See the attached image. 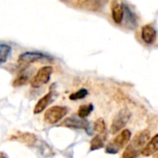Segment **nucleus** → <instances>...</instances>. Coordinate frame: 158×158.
<instances>
[{
	"label": "nucleus",
	"instance_id": "obj_1",
	"mask_svg": "<svg viewBox=\"0 0 158 158\" xmlns=\"http://www.w3.org/2000/svg\"><path fill=\"white\" fill-rule=\"evenodd\" d=\"M151 138V133L148 129H144L140 131L138 134L134 136L131 143L125 149L122 157L123 158H136L142 148L149 142Z\"/></svg>",
	"mask_w": 158,
	"mask_h": 158
},
{
	"label": "nucleus",
	"instance_id": "obj_2",
	"mask_svg": "<svg viewBox=\"0 0 158 158\" xmlns=\"http://www.w3.org/2000/svg\"><path fill=\"white\" fill-rule=\"evenodd\" d=\"M54 58L48 54L39 51H27L20 54L18 58V61L21 64H29L38 61H49L52 62Z\"/></svg>",
	"mask_w": 158,
	"mask_h": 158
},
{
	"label": "nucleus",
	"instance_id": "obj_3",
	"mask_svg": "<svg viewBox=\"0 0 158 158\" xmlns=\"http://www.w3.org/2000/svg\"><path fill=\"white\" fill-rule=\"evenodd\" d=\"M52 73H53V67L51 66H44L40 68L31 81V87L37 88L47 84L50 80Z\"/></svg>",
	"mask_w": 158,
	"mask_h": 158
},
{
	"label": "nucleus",
	"instance_id": "obj_4",
	"mask_svg": "<svg viewBox=\"0 0 158 158\" xmlns=\"http://www.w3.org/2000/svg\"><path fill=\"white\" fill-rule=\"evenodd\" d=\"M131 114L130 112L129 109H122L120 110L117 115L115 116V118L113 119L112 125H111V133L112 134H116L118 132H119L129 122V120L131 119Z\"/></svg>",
	"mask_w": 158,
	"mask_h": 158
},
{
	"label": "nucleus",
	"instance_id": "obj_5",
	"mask_svg": "<svg viewBox=\"0 0 158 158\" xmlns=\"http://www.w3.org/2000/svg\"><path fill=\"white\" fill-rule=\"evenodd\" d=\"M68 114V109L63 106H53L44 113V121L50 125H54L60 121Z\"/></svg>",
	"mask_w": 158,
	"mask_h": 158
},
{
	"label": "nucleus",
	"instance_id": "obj_6",
	"mask_svg": "<svg viewBox=\"0 0 158 158\" xmlns=\"http://www.w3.org/2000/svg\"><path fill=\"white\" fill-rule=\"evenodd\" d=\"M61 126L63 127H67V128H70V129H84L87 133L89 135H91V131H90V125L89 123L84 120V118H81V117H77V116H70L66 118L62 123Z\"/></svg>",
	"mask_w": 158,
	"mask_h": 158
},
{
	"label": "nucleus",
	"instance_id": "obj_7",
	"mask_svg": "<svg viewBox=\"0 0 158 158\" xmlns=\"http://www.w3.org/2000/svg\"><path fill=\"white\" fill-rule=\"evenodd\" d=\"M112 19L117 24H121L124 16V3L118 0H113L111 3Z\"/></svg>",
	"mask_w": 158,
	"mask_h": 158
},
{
	"label": "nucleus",
	"instance_id": "obj_8",
	"mask_svg": "<svg viewBox=\"0 0 158 158\" xmlns=\"http://www.w3.org/2000/svg\"><path fill=\"white\" fill-rule=\"evenodd\" d=\"M9 140L11 141H17L21 143H24L28 146H32L35 144L37 138L34 134L28 133V132H17L10 136Z\"/></svg>",
	"mask_w": 158,
	"mask_h": 158
},
{
	"label": "nucleus",
	"instance_id": "obj_9",
	"mask_svg": "<svg viewBox=\"0 0 158 158\" xmlns=\"http://www.w3.org/2000/svg\"><path fill=\"white\" fill-rule=\"evenodd\" d=\"M131 130L124 129L113 141H111L110 142L119 151L120 149L124 148L129 143V142L131 141Z\"/></svg>",
	"mask_w": 158,
	"mask_h": 158
},
{
	"label": "nucleus",
	"instance_id": "obj_10",
	"mask_svg": "<svg viewBox=\"0 0 158 158\" xmlns=\"http://www.w3.org/2000/svg\"><path fill=\"white\" fill-rule=\"evenodd\" d=\"M142 39L147 45H153L156 41V30L149 24L142 28Z\"/></svg>",
	"mask_w": 158,
	"mask_h": 158
},
{
	"label": "nucleus",
	"instance_id": "obj_11",
	"mask_svg": "<svg viewBox=\"0 0 158 158\" xmlns=\"http://www.w3.org/2000/svg\"><path fill=\"white\" fill-rule=\"evenodd\" d=\"M125 18V24L128 28L130 29H134L138 25L137 21V16L135 13L128 7L126 4H124V16L123 19Z\"/></svg>",
	"mask_w": 158,
	"mask_h": 158
},
{
	"label": "nucleus",
	"instance_id": "obj_12",
	"mask_svg": "<svg viewBox=\"0 0 158 158\" xmlns=\"http://www.w3.org/2000/svg\"><path fill=\"white\" fill-rule=\"evenodd\" d=\"M53 99H54V95H53L52 92H49V93L45 94V95H44L43 98H41V99L38 101V102L36 103V105H35V107H34V109H33V113H34L35 115L42 113V112H43V111H44L51 102H52Z\"/></svg>",
	"mask_w": 158,
	"mask_h": 158
},
{
	"label": "nucleus",
	"instance_id": "obj_13",
	"mask_svg": "<svg viewBox=\"0 0 158 158\" xmlns=\"http://www.w3.org/2000/svg\"><path fill=\"white\" fill-rule=\"evenodd\" d=\"M31 74V69H30L29 66L27 68H23L19 72V74L16 77V79L13 81V84H12L13 87L17 88V87H21V86L25 85L29 81Z\"/></svg>",
	"mask_w": 158,
	"mask_h": 158
},
{
	"label": "nucleus",
	"instance_id": "obj_14",
	"mask_svg": "<svg viewBox=\"0 0 158 158\" xmlns=\"http://www.w3.org/2000/svg\"><path fill=\"white\" fill-rule=\"evenodd\" d=\"M81 3L83 7H85L86 9L92 11H98L106 6L107 0H81Z\"/></svg>",
	"mask_w": 158,
	"mask_h": 158
},
{
	"label": "nucleus",
	"instance_id": "obj_15",
	"mask_svg": "<svg viewBox=\"0 0 158 158\" xmlns=\"http://www.w3.org/2000/svg\"><path fill=\"white\" fill-rule=\"evenodd\" d=\"M145 145L146 146L141 151V154L143 156H150L154 155L155 153H156L158 149V135H155L151 139V141Z\"/></svg>",
	"mask_w": 158,
	"mask_h": 158
},
{
	"label": "nucleus",
	"instance_id": "obj_16",
	"mask_svg": "<svg viewBox=\"0 0 158 158\" xmlns=\"http://www.w3.org/2000/svg\"><path fill=\"white\" fill-rule=\"evenodd\" d=\"M105 138H106L105 133L99 134V135H96L95 137H94V139L91 141V148H90V150L94 151V150L102 148L105 145Z\"/></svg>",
	"mask_w": 158,
	"mask_h": 158
},
{
	"label": "nucleus",
	"instance_id": "obj_17",
	"mask_svg": "<svg viewBox=\"0 0 158 158\" xmlns=\"http://www.w3.org/2000/svg\"><path fill=\"white\" fill-rule=\"evenodd\" d=\"M93 110H94V105L92 103L83 104V105L80 106V108L78 110V116L81 118H85L88 115H90V114L93 112Z\"/></svg>",
	"mask_w": 158,
	"mask_h": 158
},
{
	"label": "nucleus",
	"instance_id": "obj_18",
	"mask_svg": "<svg viewBox=\"0 0 158 158\" xmlns=\"http://www.w3.org/2000/svg\"><path fill=\"white\" fill-rule=\"evenodd\" d=\"M88 95V90L86 88H81L77 90L76 92H73L69 95V100L71 101H77V100H82Z\"/></svg>",
	"mask_w": 158,
	"mask_h": 158
},
{
	"label": "nucleus",
	"instance_id": "obj_19",
	"mask_svg": "<svg viewBox=\"0 0 158 158\" xmlns=\"http://www.w3.org/2000/svg\"><path fill=\"white\" fill-rule=\"evenodd\" d=\"M106 123L103 118H99L94 122V131L98 132L99 134H103L106 132Z\"/></svg>",
	"mask_w": 158,
	"mask_h": 158
},
{
	"label": "nucleus",
	"instance_id": "obj_20",
	"mask_svg": "<svg viewBox=\"0 0 158 158\" xmlns=\"http://www.w3.org/2000/svg\"><path fill=\"white\" fill-rule=\"evenodd\" d=\"M11 53V47L10 46L6 44H0V58L6 61L8 56Z\"/></svg>",
	"mask_w": 158,
	"mask_h": 158
},
{
	"label": "nucleus",
	"instance_id": "obj_21",
	"mask_svg": "<svg viewBox=\"0 0 158 158\" xmlns=\"http://www.w3.org/2000/svg\"><path fill=\"white\" fill-rule=\"evenodd\" d=\"M0 158H8L6 155L3 154V153H0Z\"/></svg>",
	"mask_w": 158,
	"mask_h": 158
},
{
	"label": "nucleus",
	"instance_id": "obj_22",
	"mask_svg": "<svg viewBox=\"0 0 158 158\" xmlns=\"http://www.w3.org/2000/svg\"><path fill=\"white\" fill-rule=\"evenodd\" d=\"M5 61H6V60H4V59H1V58H0V64L4 63Z\"/></svg>",
	"mask_w": 158,
	"mask_h": 158
}]
</instances>
